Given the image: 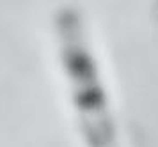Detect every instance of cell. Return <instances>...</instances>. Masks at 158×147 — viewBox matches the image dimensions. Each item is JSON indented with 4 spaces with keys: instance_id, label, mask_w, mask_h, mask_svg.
<instances>
[{
    "instance_id": "6da1fadb",
    "label": "cell",
    "mask_w": 158,
    "mask_h": 147,
    "mask_svg": "<svg viewBox=\"0 0 158 147\" xmlns=\"http://www.w3.org/2000/svg\"><path fill=\"white\" fill-rule=\"evenodd\" d=\"M156 18H158V7H156Z\"/></svg>"
}]
</instances>
